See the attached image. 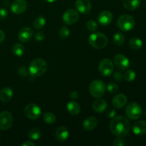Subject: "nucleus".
I'll use <instances>...</instances> for the list:
<instances>
[{
    "instance_id": "f257e3e1",
    "label": "nucleus",
    "mask_w": 146,
    "mask_h": 146,
    "mask_svg": "<svg viewBox=\"0 0 146 146\" xmlns=\"http://www.w3.org/2000/svg\"><path fill=\"white\" fill-rule=\"evenodd\" d=\"M131 127L129 120L123 115L115 116L110 123V130L117 137L123 138L126 136L131 131Z\"/></svg>"
},
{
    "instance_id": "f03ea898",
    "label": "nucleus",
    "mask_w": 146,
    "mask_h": 146,
    "mask_svg": "<svg viewBox=\"0 0 146 146\" xmlns=\"http://www.w3.org/2000/svg\"><path fill=\"white\" fill-rule=\"evenodd\" d=\"M47 70V64L43 58L33 60L29 67V74L33 77H38L44 75Z\"/></svg>"
},
{
    "instance_id": "7ed1b4c3",
    "label": "nucleus",
    "mask_w": 146,
    "mask_h": 146,
    "mask_svg": "<svg viewBox=\"0 0 146 146\" xmlns=\"http://www.w3.org/2000/svg\"><path fill=\"white\" fill-rule=\"evenodd\" d=\"M88 43L93 48L102 49L106 46L108 44V38L102 33H93L88 37Z\"/></svg>"
},
{
    "instance_id": "20e7f679",
    "label": "nucleus",
    "mask_w": 146,
    "mask_h": 146,
    "mask_svg": "<svg viewBox=\"0 0 146 146\" xmlns=\"http://www.w3.org/2000/svg\"><path fill=\"white\" fill-rule=\"evenodd\" d=\"M135 25V19L130 14L121 15L117 20V26L123 31H131L134 28Z\"/></svg>"
},
{
    "instance_id": "39448f33",
    "label": "nucleus",
    "mask_w": 146,
    "mask_h": 146,
    "mask_svg": "<svg viewBox=\"0 0 146 146\" xmlns=\"http://www.w3.org/2000/svg\"><path fill=\"white\" fill-rule=\"evenodd\" d=\"M89 92L94 98H101L106 92L105 84L101 80L92 81L89 86Z\"/></svg>"
},
{
    "instance_id": "423d86ee",
    "label": "nucleus",
    "mask_w": 146,
    "mask_h": 146,
    "mask_svg": "<svg viewBox=\"0 0 146 146\" xmlns=\"http://www.w3.org/2000/svg\"><path fill=\"white\" fill-rule=\"evenodd\" d=\"M125 114L131 120L138 119L142 115V108L137 103L131 102L125 108Z\"/></svg>"
},
{
    "instance_id": "0eeeda50",
    "label": "nucleus",
    "mask_w": 146,
    "mask_h": 146,
    "mask_svg": "<svg viewBox=\"0 0 146 146\" xmlns=\"http://www.w3.org/2000/svg\"><path fill=\"white\" fill-rule=\"evenodd\" d=\"M24 115L30 120H36L41 114V109L38 105L34 104H28L24 109Z\"/></svg>"
},
{
    "instance_id": "6e6552de",
    "label": "nucleus",
    "mask_w": 146,
    "mask_h": 146,
    "mask_svg": "<svg viewBox=\"0 0 146 146\" xmlns=\"http://www.w3.org/2000/svg\"><path fill=\"white\" fill-rule=\"evenodd\" d=\"M114 64L109 58H104L100 62L98 71L103 76H109L113 72Z\"/></svg>"
},
{
    "instance_id": "1a4fd4ad",
    "label": "nucleus",
    "mask_w": 146,
    "mask_h": 146,
    "mask_svg": "<svg viewBox=\"0 0 146 146\" xmlns=\"http://www.w3.org/2000/svg\"><path fill=\"white\" fill-rule=\"evenodd\" d=\"M12 123L13 117L9 112L3 111L0 113V130H8L11 128Z\"/></svg>"
},
{
    "instance_id": "9d476101",
    "label": "nucleus",
    "mask_w": 146,
    "mask_h": 146,
    "mask_svg": "<svg viewBox=\"0 0 146 146\" xmlns=\"http://www.w3.org/2000/svg\"><path fill=\"white\" fill-rule=\"evenodd\" d=\"M114 64L118 69L121 71L126 70L130 66V61L128 57L121 54H116L114 57Z\"/></svg>"
},
{
    "instance_id": "9b49d317",
    "label": "nucleus",
    "mask_w": 146,
    "mask_h": 146,
    "mask_svg": "<svg viewBox=\"0 0 146 146\" xmlns=\"http://www.w3.org/2000/svg\"><path fill=\"white\" fill-rule=\"evenodd\" d=\"M62 19L66 24L72 25L78 21V19H79V14L77 11L70 9L64 12V14H63Z\"/></svg>"
},
{
    "instance_id": "f8f14e48",
    "label": "nucleus",
    "mask_w": 146,
    "mask_h": 146,
    "mask_svg": "<svg viewBox=\"0 0 146 146\" xmlns=\"http://www.w3.org/2000/svg\"><path fill=\"white\" fill-rule=\"evenodd\" d=\"M28 4L25 0H15L11 5V10L14 14H21L27 10Z\"/></svg>"
},
{
    "instance_id": "ddd939ff",
    "label": "nucleus",
    "mask_w": 146,
    "mask_h": 146,
    "mask_svg": "<svg viewBox=\"0 0 146 146\" xmlns=\"http://www.w3.org/2000/svg\"><path fill=\"white\" fill-rule=\"evenodd\" d=\"M75 6L76 9L81 14H88L91 11V3L90 0H76Z\"/></svg>"
},
{
    "instance_id": "4468645a",
    "label": "nucleus",
    "mask_w": 146,
    "mask_h": 146,
    "mask_svg": "<svg viewBox=\"0 0 146 146\" xmlns=\"http://www.w3.org/2000/svg\"><path fill=\"white\" fill-rule=\"evenodd\" d=\"M33 34H34V31H33L32 29L29 28V27H24L19 32L18 38L21 42L26 43L31 39Z\"/></svg>"
},
{
    "instance_id": "2eb2a0df",
    "label": "nucleus",
    "mask_w": 146,
    "mask_h": 146,
    "mask_svg": "<svg viewBox=\"0 0 146 146\" xmlns=\"http://www.w3.org/2000/svg\"><path fill=\"white\" fill-rule=\"evenodd\" d=\"M113 20V14L109 11H103L98 15V21L102 26H108Z\"/></svg>"
},
{
    "instance_id": "dca6fc26",
    "label": "nucleus",
    "mask_w": 146,
    "mask_h": 146,
    "mask_svg": "<svg viewBox=\"0 0 146 146\" xmlns=\"http://www.w3.org/2000/svg\"><path fill=\"white\" fill-rule=\"evenodd\" d=\"M127 101H128V99H127L126 96L123 94H120L118 95H115L113 97L112 100V104L115 108L121 109V108H123L124 106H125Z\"/></svg>"
},
{
    "instance_id": "f3484780",
    "label": "nucleus",
    "mask_w": 146,
    "mask_h": 146,
    "mask_svg": "<svg viewBox=\"0 0 146 146\" xmlns=\"http://www.w3.org/2000/svg\"><path fill=\"white\" fill-rule=\"evenodd\" d=\"M133 132L136 135H143L146 133V121L141 120L133 125Z\"/></svg>"
},
{
    "instance_id": "a211bd4d",
    "label": "nucleus",
    "mask_w": 146,
    "mask_h": 146,
    "mask_svg": "<svg viewBox=\"0 0 146 146\" xmlns=\"http://www.w3.org/2000/svg\"><path fill=\"white\" fill-rule=\"evenodd\" d=\"M107 106H108V104H107L106 101L104 99L100 98L96 100L92 104V108L94 111L98 113H101L104 112L106 110Z\"/></svg>"
},
{
    "instance_id": "6ab92c4d",
    "label": "nucleus",
    "mask_w": 146,
    "mask_h": 146,
    "mask_svg": "<svg viewBox=\"0 0 146 146\" xmlns=\"http://www.w3.org/2000/svg\"><path fill=\"white\" fill-rule=\"evenodd\" d=\"M56 138L60 142H64L66 141L69 136V132L67 128L64 126L58 127L55 133Z\"/></svg>"
},
{
    "instance_id": "aec40b11",
    "label": "nucleus",
    "mask_w": 146,
    "mask_h": 146,
    "mask_svg": "<svg viewBox=\"0 0 146 146\" xmlns=\"http://www.w3.org/2000/svg\"><path fill=\"white\" fill-rule=\"evenodd\" d=\"M98 124V121L94 116L88 117L84 120L83 123V128L87 131H91L95 129Z\"/></svg>"
},
{
    "instance_id": "412c9836",
    "label": "nucleus",
    "mask_w": 146,
    "mask_h": 146,
    "mask_svg": "<svg viewBox=\"0 0 146 146\" xmlns=\"http://www.w3.org/2000/svg\"><path fill=\"white\" fill-rule=\"evenodd\" d=\"M66 109L68 113L72 115H76L81 112V106L78 103L75 101H71L67 104Z\"/></svg>"
},
{
    "instance_id": "4be33fe9",
    "label": "nucleus",
    "mask_w": 146,
    "mask_h": 146,
    "mask_svg": "<svg viewBox=\"0 0 146 146\" xmlns=\"http://www.w3.org/2000/svg\"><path fill=\"white\" fill-rule=\"evenodd\" d=\"M12 89L9 87H5L0 91V101L4 103L9 102L11 101L13 96Z\"/></svg>"
},
{
    "instance_id": "5701e85b",
    "label": "nucleus",
    "mask_w": 146,
    "mask_h": 146,
    "mask_svg": "<svg viewBox=\"0 0 146 146\" xmlns=\"http://www.w3.org/2000/svg\"><path fill=\"white\" fill-rule=\"evenodd\" d=\"M141 0H123V5L129 11H134L139 7Z\"/></svg>"
},
{
    "instance_id": "b1692460",
    "label": "nucleus",
    "mask_w": 146,
    "mask_h": 146,
    "mask_svg": "<svg viewBox=\"0 0 146 146\" xmlns=\"http://www.w3.org/2000/svg\"><path fill=\"white\" fill-rule=\"evenodd\" d=\"M129 46L133 50H139L143 46V41L138 37H133L129 41Z\"/></svg>"
},
{
    "instance_id": "393cba45",
    "label": "nucleus",
    "mask_w": 146,
    "mask_h": 146,
    "mask_svg": "<svg viewBox=\"0 0 146 146\" xmlns=\"http://www.w3.org/2000/svg\"><path fill=\"white\" fill-rule=\"evenodd\" d=\"M12 52L17 56H21L25 52V47L23 44L17 43L12 46Z\"/></svg>"
},
{
    "instance_id": "a878e982",
    "label": "nucleus",
    "mask_w": 146,
    "mask_h": 146,
    "mask_svg": "<svg viewBox=\"0 0 146 146\" xmlns=\"http://www.w3.org/2000/svg\"><path fill=\"white\" fill-rule=\"evenodd\" d=\"M113 44L115 45L121 46L123 44L124 41H125V36H124L122 32L116 31L113 35Z\"/></svg>"
},
{
    "instance_id": "bb28decb",
    "label": "nucleus",
    "mask_w": 146,
    "mask_h": 146,
    "mask_svg": "<svg viewBox=\"0 0 146 146\" xmlns=\"http://www.w3.org/2000/svg\"><path fill=\"white\" fill-rule=\"evenodd\" d=\"M46 24V19L44 17L39 16V17H36L35 19V20L34 21L33 23V26H34V28L36 29H42L43 27L45 26Z\"/></svg>"
},
{
    "instance_id": "cd10ccee",
    "label": "nucleus",
    "mask_w": 146,
    "mask_h": 146,
    "mask_svg": "<svg viewBox=\"0 0 146 146\" xmlns=\"http://www.w3.org/2000/svg\"><path fill=\"white\" fill-rule=\"evenodd\" d=\"M41 132L38 128H32L29 132V138L32 141H37L41 138Z\"/></svg>"
},
{
    "instance_id": "c85d7f7f",
    "label": "nucleus",
    "mask_w": 146,
    "mask_h": 146,
    "mask_svg": "<svg viewBox=\"0 0 146 146\" xmlns=\"http://www.w3.org/2000/svg\"><path fill=\"white\" fill-rule=\"evenodd\" d=\"M56 120V117L53 113L46 112L44 115V121L47 124H53L55 123Z\"/></svg>"
},
{
    "instance_id": "c756f323",
    "label": "nucleus",
    "mask_w": 146,
    "mask_h": 146,
    "mask_svg": "<svg viewBox=\"0 0 146 146\" xmlns=\"http://www.w3.org/2000/svg\"><path fill=\"white\" fill-rule=\"evenodd\" d=\"M124 79L128 82H131L134 81L136 78V74L133 70H128L124 74Z\"/></svg>"
},
{
    "instance_id": "7c9ffc66",
    "label": "nucleus",
    "mask_w": 146,
    "mask_h": 146,
    "mask_svg": "<svg viewBox=\"0 0 146 146\" xmlns=\"http://www.w3.org/2000/svg\"><path fill=\"white\" fill-rule=\"evenodd\" d=\"M58 35L61 39H66L70 35V30L66 27H61L58 31Z\"/></svg>"
},
{
    "instance_id": "2f4dec72",
    "label": "nucleus",
    "mask_w": 146,
    "mask_h": 146,
    "mask_svg": "<svg viewBox=\"0 0 146 146\" xmlns=\"http://www.w3.org/2000/svg\"><path fill=\"white\" fill-rule=\"evenodd\" d=\"M107 90L109 93L111 94H115V93L118 92V90H119V86L117 84L115 83H112V82H110L109 84H108L106 86Z\"/></svg>"
},
{
    "instance_id": "473e14b6",
    "label": "nucleus",
    "mask_w": 146,
    "mask_h": 146,
    "mask_svg": "<svg viewBox=\"0 0 146 146\" xmlns=\"http://www.w3.org/2000/svg\"><path fill=\"white\" fill-rule=\"evenodd\" d=\"M86 27L89 31H95L98 29V24L96 21L93 19L88 20L86 23Z\"/></svg>"
},
{
    "instance_id": "72a5a7b5",
    "label": "nucleus",
    "mask_w": 146,
    "mask_h": 146,
    "mask_svg": "<svg viewBox=\"0 0 146 146\" xmlns=\"http://www.w3.org/2000/svg\"><path fill=\"white\" fill-rule=\"evenodd\" d=\"M113 78L117 82H122L124 81V76L122 73L119 72V71H116L113 75Z\"/></svg>"
},
{
    "instance_id": "f704fd0d",
    "label": "nucleus",
    "mask_w": 146,
    "mask_h": 146,
    "mask_svg": "<svg viewBox=\"0 0 146 146\" xmlns=\"http://www.w3.org/2000/svg\"><path fill=\"white\" fill-rule=\"evenodd\" d=\"M125 141H124V140L121 137H118L113 142V145L114 146H123L125 145Z\"/></svg>"
},
{
    "instance_id": "c9c22d12",
    "label": "nucleus",
    "mask_w": 146,
    "mask_h": 146,
    "mask_svg": "<svg viewBox=\"0 0 146 146\" xmlns=\"http://www.w3.org/2000/svg\"><path fill=\"white\" fill-rule=\"evenodd\" d=\"M8 15V11L5 8H0V21H2L7 18Z\"/></svg>"
},
{
    "instance_id": "e433bc0d",
    "label": "nucleus",
    "mask_w": 146,
    "mask_h": 146,
    "mask_svg": "<svg viewBox=\"0 0 146 146\" xmlns=\"http://www.w3.org/2000/svg\"><path fill=\"white\" fill-rule=\"evenodd\" d=\"M35 39L38 41H41L45 38V34L42 31H38L35 34Z\"/></svg>"
},
{
    "instance_id": "4c0bfd02",
    "label": "nucleus",
    "mask_w": 146,
    "mask_h": 146,
    "mask_svg": "<svg viewBox=\"0 0 146 146\" xmlns=\"http://www.w3.org/2000/svg\"><path fill=\"white\" fill-rule=\"evenodd\" d=\"M70 97H71V99L76 100L77 99V98H78V97H79V94H78V92H77V91H72V92L70 94Z\"/></svg>"
},
{
    "instance_id": "58836bf2",
    "label": "nucleus",
    "mask_w": 146,
    "mask_h": 146,
    "mask_svg": "<svg viewBox=\"0 0 146 146\" xmlns=\"http://www.w3.org/2000/svg\"><path fill=\"white\" fill-rule=\"evenodd\" d=\"M21 145L22 146H34L35 145V143L31 141H25L24 143H23L21 144Z\"/></svg>"
},
{
    "instance_id": "ea45409f",
    "label": "nucleus",
    "mask_w": 146,
    "mask_h": 146,
    "mask_svg": "<svg viewBox=\"0 0 146 146\" xmlns=\"http://www.w3.org/2000/svg\"><path fill=\"white\" fill-rule=\"evenodd\" d=\"M107 115H108V117L109 118H114V117L115 116V111H114V110H111V111H110L108 113Z\"/></svg>"
},
{
    "instance_id": "a19ab883",
    "label": "nucleus",
    "mask_w": 146,
    "mask_h": 146,
    "mask_svg": "<svg viewBox=\"0 0 146 146\" xmlns=\"http://www.w3.org/2000/svg\"><path fill=\"white\" fill-rule=\"evenodd\" d=\"M4 39H5V34L2 30L0 29V44H1Z\"/></svg>"
},
{
    "instance_id": "79ce46f5",
    "label": "nucleus",
    "mask_w": 146,
    "mask_h": 146,
    "mask_svg": "<svg viewBox=\"0 0 146 146\" xmlns=\"http://www.w3.org/2000/svg\"><path fill=\"white\" fill-rule=\"evenodd\" d=\"M46 2H48V3H53L55 1H56V0H45Z\"/></svg>"
},
{
    "instance_id": "37998d69",
    "label": "nucleus",
    "mask_w": 146,
    "mask_h": 146,
    "mask_svg": "<svg viewBox=\"0 0 146 146\" xmlns=\"http://www.w3.org/2000/svg\"><path fill=\"white\" fill-rule=\"evenodd\" d=\"M144 1H146V0H144Z\"/></svg>"
}]
</instances>
